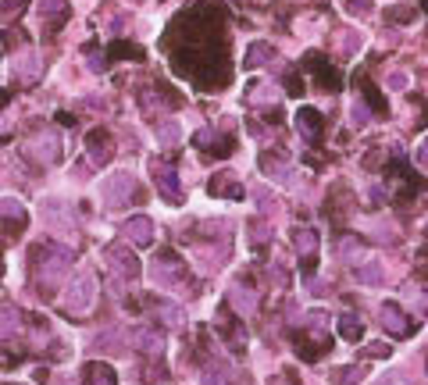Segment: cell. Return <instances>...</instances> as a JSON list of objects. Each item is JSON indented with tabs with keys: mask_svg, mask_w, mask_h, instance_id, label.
I'll use <instances>...</instances> for the list:
<instances>
[{
	"mask_svg": "<svg viewBox=\"0 0 428 385\" xmlns=\"http://www.w3.org/2000/svg\"><path fill=\"white\" fill-rule=\"evenodd\" d=\"M339 332H343V339L357 343V339H360V332H364V324L357 321V314H343V317H339Z\"/></svg>",
	"mask_w": 428,
	"mask_h": 385,
	"instance_id": "cell-22",
	"label": "cell"
},
{
	"mask_svg": "<svg viewBox=\"0 0 428 385\" xmlns=\"http://www.w3.org/2000/svg\"><path fill=\"white\" fill-rule=\"evenodd\" d=\"M25 4H29V0H0V15H4V18H18L25 11Z\"/></svg>",
	"mask_w": 428,
	"mask_h": 385,
	"instance_id": "cell-31",
	"label": "cell"
},
{
	"mask_svg": "<svg viewBox=\"0 0 428 385\" xmlns=\"http://www.w3.org/2000/svg\"><path fill=\"white\" fill-rule=\"evenodd\" d=\"M132 346L136 350H143V353H160L165 350V343H160V336L153 332V328H132Z\"/></svg>",
	"mask_w": 428,
	"mask_h": 385,
	"instance_id": "cell-14",
	"label": "cell"
},
{
	"mask_svg": "<svg viewBox=\"0 0 428 385\" xmlns=\"http://www.w3.org/2000/svg\"><path fill=\"white\" fill-rule=\"evenodd\" d=\"M421 271H424V274H428V253H424V260H421Z\"/></svg>",
	"mask_w": 428,
	"mask_h": 385,
	"instance_id": "cell-39",
	"label": "cell"
},
{
	"mask_svg": "<svg viewBox=\"0 0 428 385\" xmlns=\"http://www.w3.org/2000/svg\"><path fill=\"white\" fill-rule=\"evenodd\" d=\"M210 193L214 196H243V186L232 179V172H225V175H214L210 179Z\"/></svg>",
	"mask_w": 428,
	"mask_h": 385,
	"instance_id": "cell-16",
	"label": "cell"
},
{
	"mask_svg": "<svg viewBox=\"0 0 428 385\" xmlns=\"http://www.w3.org/2000/svg\"><path fill=\"white\" fill-rule=\"evenodd\" d=\"M157 314H160V321L165 324H179L182 321V310L175 307V303H165V300H157V307H153Z\"/></svg>",
	"mask_w": 428,
	"mask_h": 385,
	"instance_id": "cell-26",
	"label": "cell"
},
{
	"mask_svg": "<svg viewBox=\"0 0 428 385\" xmlns=\"http://www.w3.org/2000/svg\"><path fill=\"white\" fill-rule=\"evenodd\" d=\"M357 381H360V367H339L332 378V385H357Z\"/></svg>",
	"mask_w": 428,
	"mask_h": 385,
	"instance_id": "cell-30",
	"label": "cell"
},
{
	"mask_svg": "<svg viewBox=\"0 0 428 385\" xmlns=\"http://www.w3.org/2000/svg\"><path fill=\"white\" fill-rule=\"evenodd\" d=\"M0 217H15V222L22 225L25 222V207L18 200H0Z\"/></svg>",
	"mask_w": 428,
	"mask_h": 385,
	"instance_id": "cell-28",
	"label": "cell"
},
{
	"mask_svg": "<svg viewBox=\"0 0 428 385\" xmlns=\"http://www.w3.org/2000/svg\"><path fill=\"white\" fill-rule=\"evenodd\" d=\"M357 279H360V282H379V279H382V267H379V264H367V267L357 271Z\"/></svg>",
	"mask_w": 428,
	"mask_h": 385,
	"instance_id": "cell-33",
	"label": "cell"
},
{
	"mask_svg": "<svg viewBox=\"0 0 428 385\" xmlns=\"http://www.w3.org/2000/svg\"><path fill=\"white\" fill-rule=\"evenodd\" d=\"M8 132H11V125H4V122H0V139H4Z\"/></svg>",
	"mask_w": 428,
	"mask_h": 385,
	"instance_id": "cell-38",
	"label": "cell"
},
{
	"mask_svg": "<svg viewBox=\"0 0 428 385\" xmlns=\"http://www.w3.org/2000/svg\"><path fill=\"white\" fill-rule=\"evenodd\" d=\"M32 257L39 260V293L50 296L54 286L65 282V274H68V267H72V253L61 250V246H36Z\"/></svg>",
	"mask_w": 428,
	"mask_h": 385,
	"instance_id": "cell-1",
	"label": "cell"
},
{
	"mask_svg": "<svg viewBox=\"0 0 428 385\" xmlns=\"http://www.w3.org/2000/svg\"><path fill=\"white\" fill-rule=\"evenodd\" d=\"M293 246H296V253H300V257L314 260V253H317V232H314V229H296Z\"/></svg>",
	"mask_w": 428,
	"mask_h": 385,
	"instance_id": "cell-15",
	"label": "cell"
},
{
	"mask_svg": "<svg viewBox=\"0 0 428 385\" xmlns=\"http://www.w3.org/2000/svg\"><path fill=\"white\" fill-rule=\"evenodd\" d=\"M424 8H428V0H424Z\"/></svg>",
	"mask_w": 428,
	"mask_h": 385,
	"instance_id": "cell-40",
	"label": "cell"
},
{
	"mask_svg": "<svg viewBox=\"0 0 428 385\" xmlns=\"http://www.w3.org/2000/svg\"><path fill=\"white\" fill-rule=\"evenodd\" d=\"M246 100H250V103H264V100H275V86H253Z\"/></svg>",
	"mask_w": 428,
	"mask_h": 385,
	"instance_id": "cell-32",
	"label": "cell"
},
{
	"mask_svg": "<svg viewBox=\"0 0 428 385\" xmlns=\"http://www.w3.org/2000/svg\"><path fill=\"white\" fill-rule=\"evenodd\" d=\"M417 164H421V168H428V139H424L421 150H417Z\"/></svg>",
	"mask_w": 428,
	"mask_h": 385,
	"instance_id": "cell-36",
	"label": "cell"
},
{
	"mask_svg": "<svg viewBox=\"0 0 428 385\" xmlns=\"http://www.w3.org/2000/svg\"><path fill=\"white\" fill-rule=\"evenodd\" d=\"M39 72H43V61L36 58V53H25V58L18 61V79H22V82H36Z\"/></svg>",
	"mask_w": 428,
	"mask_h": 385,
	"instance_id": "cell-21",
	"label": "cell"
},
{
	"mask_svg": "<svg viewBox=\"0 0 428 385\" xmlns=\"http://www.w3.org/2000/svg\"><path fill=\"white\" fill-rule=\"evenodd\" d=\"M25 153H29L32 160H39V164H54V160L61 157V139H58V132H50V129L36 132V136L29 139Z\"/></svg>",
	"mask_w": 428,
	"mask_h": 385,
	"instance_id": "cell-3",
	"label": "cell"
},
{
	"mask_svg": "<svg viewBox=\"0 0 428 385\" xmlns=\"http://www.w3.org/2000/svg\"><path fill=\"white\" fill-rule=\"evenodd\" d=\"M86 146H89V160L93 164H107L115 157V146H111V136H107L103 129H96V132H89V139H86Z\"/></svg>",
	"mask_w": 428,
	"mask_h": 385,
	"instance_id": "cell-10",
	"label": "cell"
},
{
	"mask_svg": "<svg viewBox=\"0 0 428 385\" xmlns=\"http://www.w3.org/2000/svg\"><path fill=\"white\" fill-rule=\"evenodd\" d=\"M139 100H143V111L146 115H165V111H172V107H175V100L172 96H165V93H153V89H143L139 93Z\"/></svg>",
	"mask_w": 428,
	"mask_h": 385,
	"instance_id": "cell-13",
	"label": "cell"
},
{
	"mask_svg": "<svg viewBox=\"0 0 428 385\" xmlns=\"http://www.w3.org/2000/svg\"><path fill=\"white\" fill-rule=\"evenodd\" d=\"M22 314L15 310V307H0V332H4V336H11V332H18V321Z\"/></svg>",
	"mask_w": 428,
	"mask_h": 385,
	"instance_id": "cell-24",
	"label": "cell"
},
{
	"mask_svg": "<svg viewBox=\"0 0 428 385\" xmlns=\"http://www.w3.org/2000/svg\"><path fill=\"white\" fill-rule=\"evenodd\" d=\"M96 350L118 353V350H122V332H118V328H111V332H100V336H96Z\"/></svg>",
	"mask_w": 428,
	"mask_h": 385,
	"instance_id": "cell-23",
	"label": "cell"
},
{
	"mask_svg": "<svg viewBox=\"0 0 428 385\" xmlns=\"http://www.w3.org/2000/svg\"><path fill=\"white\" fill-rule=\"evenodd\" d=\"M203 385H229V374L218 364H207L203 367Z\"/></svg>",
	"mask_w": 428,
	"mask_h": 385,
	"instance_id": "cell-29",
	"label": "cell"
},
{
	"mask_svg": "<svg viewBox=\"0 0 428 385\" xmlns=\"http://www.w3.org/2000/svg\"><path fill=\"white\" fill-rule=\"evenodd\" d=\"M229 303H232V310H239L243 317H250V314L257 310V296H253L250 289H239V286L229 293Z\"/></svg>",
	"mask_w": 428,
	"mask_h": 385,
	"instance_id": "cell-17",
	"label": "cell"
},
{
	"mask_svg": "<svg viewBox=\"0 0 428 385\" xmlns=\"http://www.w3.org/2000/svg\"><path fill=\"white\" fill-rule=\"evenodd\" d=\"M353 125H367V107L364 103H353Z\"/></svg>",
	"mask_w": 428,
	"mask_h": 385,
	"instance_id": "cell-35",
	"label": "cell"
},
{
	"mask_svg": "<svg viewBox=\"0 0 428 385\" xmlns=\"http://www.w3.org/2000/svg\"><path fill=\"white\" fill-rule=\"evenodd\" d=\"M339 253H343L346 260H360L364 246H360V239H353V236H343V239H339Z\"/></svg>",
	"mask_w": 428,
	"mask_h": 385,
	"instance_id": "cell-27",
	"label": "cell"
},
{
	"mask_svg": "<svg viewBox=\"0 0 428 385\" xmlns=\"http://www.w3.org/2000/svg\"><path fill=\"white\" fill-rule=\"evenodd\" d=\"M310 68L317 72V79H321V86H325V93H336L339 89V75L332 72V68H325V65H321V58H317V53H310Z\"/></svg>",
	"mask_w": 428,
	"mask_h": 385,
	"instance_id": "cell-19",
	"label": "cell"
},
{
	"mask_svg": "<svg viewBox=\"0 0 428 385\" xmlns=\"http://www.w3.org/2000/svg\"><path fill=\"white\" fill-rule=\"evenodd\" d=\"M260 168L272 175V179H279V182H289V175H293V168L282 160V157H272V153H264L260 157Z\"/></svg>",
	"mask_w": 428,
	"mask_h": 385,
	"instance_id": "cell-18",
	"label": "cell"
},
{
	"mask_svg": "<svg viewBox=\"0 0 428 385\" xmlns=\"http://www.w3.org/2000/svg\"><path fill=\"white\" fill-rule=\"evenodd\" d=\"M43 222L50 225V232H58V236H65V239H68V236L75 239V229H79V225H75V214H72L61 200H50V203L43 207Z\"/></svg>",
	"mask_w": 428,
	"mask_h": 385,
	"instance_id": "cell-2",
	"label": "cell"
},
{
	"mask_svg": "<svg viewBox=\"0 0 428 385\" xmlns=\"http://www.w3.org/2000/svg\"><path fill=\"white\" fill-rule=\"evenodd\" d=\"M153 182H157L160 196H165L168 203H179V200H182V186H179V175H175L172 164L153 160Z\"/></svg>",
	"mask_w": 428,
	"mask_h": 385,
	"instance_id": "cell-5",
	"label": "cell"
},
{
	"mask_svg": "<svg viewBox=\"0 0 428 385\" xmlns=\"http://www.w3.org/2000/svg\"><path fill=\"white\" fill-rule=\"evenodd\" d=\"M268 58H275V50H272V46H264V43H253V46H250V53H246V65H250V68H257V65H264Z\"/></svg>",
	"mask_w": 428,
	"mask_h": 385,
	"instance_id": "cell-25",
	"label": "cell"
},
{
	"mask_svg": "<svg viewBox=\"0 0 428 385\" xmlns=\"http://www.w3.org/2000/svg\"><path fill=\"white\" fill-rule=\"evenodd\" d=\"M157 136H160V143H175L179 139V125L175 122H165V125L157 129Z\"/></svg>",
	"mask_w": 428,
	"mask_h": 385,
	"instance_id": "cell-34",
	"label": "cell"
},
{
	"mask_svg": "<svg viewBox=\"0 0 428 385\" xmlns=\"http://www.w3.org/2000/svg\"><path fill=\"white\" fill-rule=\"evenodd\" d=\"M132 193H136L132 175H115V179H107V182L100 186V196H103V203H107V207H122Z\"/></svg>",
	"mask_w": 428,
	"mask_h": 385,
	"instance_id": "cell-8",
	"label": "cell"
},
{
	"mask_svg": "<svg viewBox=\"0 0 428 385\" xmlns=\"http://www.w3.org/2000/svg\"><path fill=\"white\" fill-rule=\"evenodd\" d=\"M86 385H118V381H115V371H111V367L89 364V367H86Z\"/></svg>",
	"mask_w": 428,
	"mask_h": 385,
	"instance_id": "cell-20",
	"label": "cell"
},
{
	"mask_svg": "<svg viewBox=\"0 0 428 385\" xmlns=\"http://www.w3.org/2000/svg\"><path fill=\"white\" fill-rule=\"evenodd\" d=\"M122 232H125V239H132L136 246H146V243L153 239V222H150V217H143V214H139V217H129Z\"/></svg>",
	"mask_w": 428,
	"mask_h": 385,
	"instance_id": "cell-11",
	"label": "cell"
},
{
	"mask_svg": "<svg viewBox=\"0 0 428 385\" xmlns=\"http://www.w3.org/2000/svg\"><path fill=\"white\" fill-rule=\"evenodd\" d=\"M103 257H107V264H111V267L122 274V279H136V274H139V260H136V253H132L129 246H122V243L107 246Z\"/></svg>",
	"mask_w": 428,
	"mask_h": 385,
	"instance_id": "cell-7",
	"label": "cell"
},
{
	"mask_svg": "<svg viewBox=\"0 0 428 385\" xmlns=\"http://www.w3.org/2000/svg\"><path fill=\"white\" fill-rule=\"evenodd\" d=\"M296 129L303 139H317L321 136V115L314 111V107H300L296 111Z\"/></svg>",
	"mask_w": 428,
	"mask_h": 385,
	"instance_id": "cell-12",
	"label": "cell"
},
{
	"mask_svg": "<svg viewBox=\"0 0 428 385\" xmlns=\"http://www.w3.org/2000/svg\"><path fill=\"white\" fill-rule=\"evenodd\" d=\"M150 279H153L157 286H172V282H179V279H182V260H179L172 250H165V253L153 260Z\"/></svg>",
	"mask_w": 428,
	"mask_h": 385,
	"instance_id": "cell-6",
	"label": "cell"
},
{
	"mask_svg": "<svg viewBox=\"0 0 428 385\" xmlns=\"http://www.w3.org/2000/svg\"><path fill=\"white\" fill-rule=\"evenodd\" d=\"M379 321H382V328H386L389 336H407V332H410V321H407V314H403L396 303H382Z\"/></svg>",
	"mask_w": 428,
	"mask_h": 385,
	"instance_id": "cell-9",
	"label": "cell"
},
{
	"mask_svg": "<svg viewBox=\"0 0 428 385\" xmlns=\"http://www.w3.org/2000/svg\"><path fill=\"white\" fill-rule=\"evenodd\" d=\"M386 385H410V381H407V378L396 371V374H389V378H386Z\"/></svg>",
	"mask_w": 428,
	"mask_h": 385,
	"instance_id": "cell-37",
	"label": "cell"
},
{
	"mask_svg": "<svg viewBox=\"0 0 428 385\" xmlns=\"http://www.w3.org/2000/svg\"><path fill=\"white\" fill-rule=\"evenodd\" d=\"M93 296H96V282L89 279V274H79V279L68 286V293H65V310L68 314H82V310H89Z\"/></svg>",
	"mask_w": 428,
	"mask_h": 385,
	"instance_id": "cell-4",
	"label": "cell"
}]
</instances>
